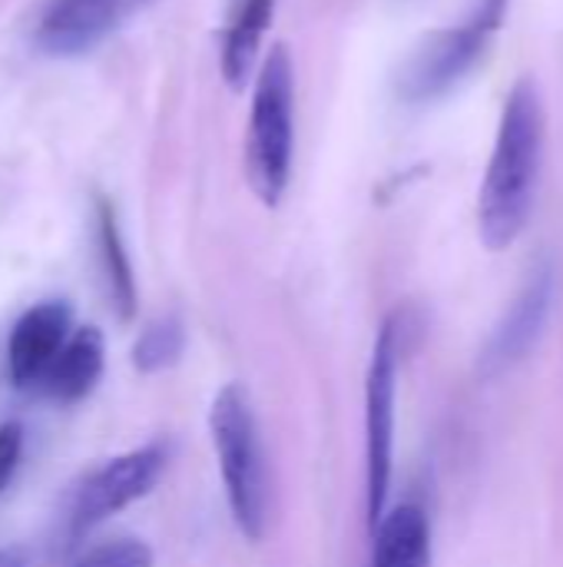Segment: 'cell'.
Listing matches in <instances>:
<instances>
[{"instance_id": "11", "label": "cell", "mask_w": 563, "mask_h": 567, "mask_svg": "<svg viewBox=\"0 0 563 567\" xmlns=\"http://www.w3.org/2000/svg\"><path fill=\"white\" fill-rule=\"evenodd\" d=\"M372 538V567H431V525L418 505L385 512Z\"/></svg>"}, {"instance_id": "14", "label": "cell", "mask_w": 563, "mask_h": 567, "mask_svg": "<svg viewBox=\"0 0 563 567\" xmlns=\"http://www.w3.org/2000/svg\"><path fill=\"white\" fill-rule=\"evenodd\" d=\"M186 349V329L176 316H163L149 322L139 339L133 342V365L139 375H156L173 369L183 359Z\"/></svg>"}, {"instance_id": "17", "label": "cell", "mask_w": 563, "mask_h": 567, "mask_svg": "<svg viewBox=\"0 0 563 567\" xmlns=\"http://www.w3.org/2000/svg\"><path fill=\"white\" fill-rule=\"evenodd\" d=\"M0 567H30L27 551H20V548H0Z\"/></svg>"}, {"instance_id": "12", "label": "cell", "mask_w": 563, "mask_h": 567, "mask_svg": "<svg viewBox=\"0 0 563 567\" xmlns=\"http://www.w3.org/2000/svg\"><path fill=\"white\" fill-rule=\"evenodd\" d=\"M96 252L103 262L106 289L113 299V309L123 322L136 316V276L123 246V233L116 223V209L106 199H96Z\"/></svg>"}, {"instance_id": "3", "label": "cell", "mask_w": 563, "mask_h": 567, "mask_svg": "<svg viewBox=\"0 0 563 567\" xmlns=\"http://www.w3.org/2000/svg\"><path fill=\"white\" fill-rule=\"evenodd\" d=\"M292 106H295V80L289 50L279 43L269 50L256 96H252V120H249V143H246V173L256 196L265 206H279L289 173H292Z\"/></svg>"}, {"instance_id": "2", "label": "cell", "mask_w": 563, "mask_h": 567, "mask_svg": "<svg viewBox=\"0 0 563 567\" xmlns=\"http://www.w3.org/2000/svg\"><path fill=\"white\" fill-rule=\"evenodd\" d=\"M209 432H212V449L219 458L232 522L249 542H259L269 522V472L259 442L256 412L249 392L239 382L222 385L219 395L212 399Z\"/></svg>"}, {"instance_id": "7", "label": "cell", "mask_w": 563, "mask_h": 567, "mask_svg": "<svg viewBox=\"0 0 563 567\" xmlns=\"http://www.w3.org/2000/svg\"><path fill=\"white\" fill-rule=\"evenodd\" d=\"M156 0H46L33 43L46 56H80Z\"/></svg>"}, {"instance_id": "4", "label": "cell", "mask_w": 563, "mask_h": 567, "mask_svg": "<svg viewBox=\"0 0 563 567\" xmlns=\"http://www.w3.org/2000/svg\"><path fill=\"white\" fill-rule=\"evenodd\" d=\"M411 312H392L375 339L368 382H365V495H368V528L375 532L388 512L392 488V452H395V382L398 355L411 336Z\"/></svg>"}, {"instance_id": "1", "label": "cell", "mask_w": 563, "mask_h": 567, "mask_svg": "<svg viewBox=\"0 0 563 567\" xmlns=\"http://www.w3.org/2000/svg\"><path fill=\"white\" fill-rule=\"evenodd\" d=\"M544 153V110L538 86L518 80L504 100L498 143L478 196V233L488 249H508L528 226Z\"/></svg>"}, {"instance_id": "13", "label": "cell", "mask_w": 563, "mask_h": 567, "mask_svg": "<svg viewBox=\"0 0 563 567\" xmlns=\"http://www.w3.org/2000/svg\"><path fill=\"white\" fill-rule=\"evenodd\" d=\"M272 10H275V0H242L222 43V73L232 86H242V80L249 76L262 33L272 20Z\"/></svg>"}, {"instance_id": "9", "label": "cell", "mask_w": 563, "mask_h": 567, "mask_svg": "<svg viewBox=\"0 0 563 567\" xmlns=\"http://www.w3.org/2000/svg\"><path fill=\"white\" fill-rule=\"evenodd\" d=\"M551 302H554V272H551V266H541L521 289V296L514 299V306L508 309L501 326L494 329V336L481 355L484 375H501L531 352V346L541 339V332L548 326Z\"/></svg>"}, {"instance_id": "16", "label": "cell", "mask_w": 563, "mask_h": 567, "mask_svg": "<svg viewBox=\"0 0 563 567\" xmlns=\"http://www.w3.org/2000/svg\"><path fill=\"white\" fill-rule=\"evenodd\" d=\"M23 458V429L20 422H3L0 425V495L10 488L17 468Z\"/></svg>"}, {"instance_id": "5", "label": "cell", "mask_w": 563, "mask_h": 567, "mask_svg": "<svg viewBox=\"0 0 563 567\" xmlns=\"http://www.w3.org/2000/svg\"><path fill=\"white\" fill-rule=\"evenodd\" d=\"M504 13L508 0H478L475 13L461 27L438 30L435 37H428L402 73V96L408 103H425L455 90L484 56L491 37L504 23Z\"/></svg>"}, {"instance_id": "15", "label": "cell", "mask_w": 563, "mask_h": 567, "mask_svg": "<svg viewBox=\"0 0 563 567\" xmlns=\"http://www.w3.org/2000/svg\"><path fill=\"white\" fill-rule=\"evenodd\" d=\"M70 567H153V548L139 538H113L86 548Z\"/></svg>"}, {"instance_id": "8", "label": "cell", "mask_w": 563, "mask_h": 567, "mask_svg": "<svg viewBox=\"0 0 563 567\" xmlns=\"http://www.w3.org/2000/svg\"><path fill=\"white\" fill-rule=\"evenodd\" d=\"M73 306L63 299H46L30 306L7 336V372L10 382L27 389L40 382L50 362L60 355L66 339L73 336Z\"/></svg>"}, {"instance_id": "10", "label": "cell", "mask_w": 563, "mask_h": 567, "mask_svg": "<svg viewBox=\"0 0 563 567\" xmlns=\"http://www.w3.org/2000/svg\"><path fill=\"white\" fill-rule=\"evenodd\" d=\"M106 369V339L96 326H80L60 349V355L50 362L46 375L40 379L43 392L60 402L73 405L83 402L103 379Z\"/></svg>"}, {"instance_id": "6", "label": "cell", "mask_w": 563, "mask_h": 567, "mask_svg": "<svg viewBox=\"0 0 563 567\" xmlns=\"http://www.w3.org/2000/svg\"><path fill=\"white\" fill-rule=\"evenodd\" d=\"M166 465H169V445L166 442H149L143 449H133L126 455L110 458L103 468H96L80 485L73 508H70V535L83 538L96 525L110 522L123 508L146 498L159 485V478L166 475Z\"/></svg>"}]
</instances>
